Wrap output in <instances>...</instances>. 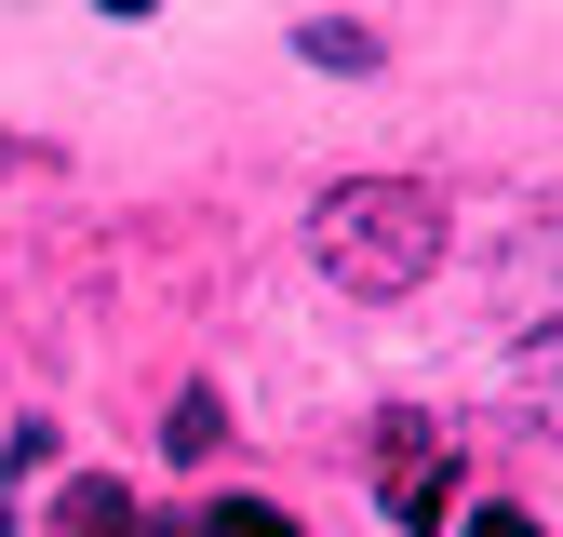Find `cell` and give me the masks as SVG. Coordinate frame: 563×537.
Here are the masks:
<instances>
[{"label":"cell","mask_w":563,"mask_h":537,"mask_svg":"<svg viewBox=\"0 0 563 537\" xmlns=\"http://www.w3.org/2000/svg\"><path fill=\"white\" fill-rule=\"evenodd\" d=\"M443 229H456V201L430 175H349L309 201V268L335 296H402L443 268Z\"/></svg>","instance_id":"6da1fadb"},{"label":"cell","mask_w":563,"mask_h":537,"mask_svg":"<svg viewBox=\"0 0 563 537\" xmlns=\"http://www.w3.org/2000/svg\"><path fill=\"white\" fill-rule=\"evenodd\" d=\"M376 484H389V524L430 537V524H456V484H470V470L430 443V417H376Z\"/></svg>","instance_id":"7a4b0ae2"},{"label":"cell","mask_w":563,"mask_h":537,"mask_svg":"<svg viewBox=\"0 0 563 537\" xmlns=\"http://www.w3.org/2000/svg\"><path fill=\"white\" fill-rule=\"evenodd\" d=\"M296 54L322 67V81H376V54H389V41H376L363 14H309V28H296Z\"/></svg>","instance_id":"3957f363"},{"label":"cell","mask_w":563,"mask_h":537,"mask_svg":"<svg viewBox=\"0 0 563 537\" xmlns=\"http://www.w3.org/2000/svg\"><path fill=\"white\" fill-rule=\"evenodd\" d=\"M54 537H134V484H67L54 497Z\"/></svg>","instance_id":"277c9868"},{"label":"cell","mask_w":563,"mask_h":537,"mask_svg":"<svg viewBox=\"0 0 563 537\" xmlns=\"http://www.w3.org/2000/svg\"><path fill=\"white\" fill-rule=\"evenodd\" d=\"M216 430H229V403H216V390H175V417H162V443H175V457H216Z\"/></svg>","instance_id":"5b68a950"},{"label":"cell","mask_w":563,"mask_h":537,"mask_svg":"<svg viewBox=\"0 0 563 537\" xmlns=\"http://www.w3.org/2000/svg\"><path fill=\"white\" fill-rule=\"evenodd\" d=\"M201 537H296V524H282V511H255V497H216V524H201Z\"/></svg>","instance_id":"8992f818"},{"label":"cell","mask_w":563,"mask_h":537,"mask_svg":"<svg viewBox=\"0 0 563 537\" xmlns=\"http://www.w3.org/2000/svg\"><path fill=\"white\" fill-rule=\"evenodd\" d=\"M470 537H537V511H510V497H483V511H470Z\"/></svg>","instance_id":"52a82bcc"}]
</instances>
